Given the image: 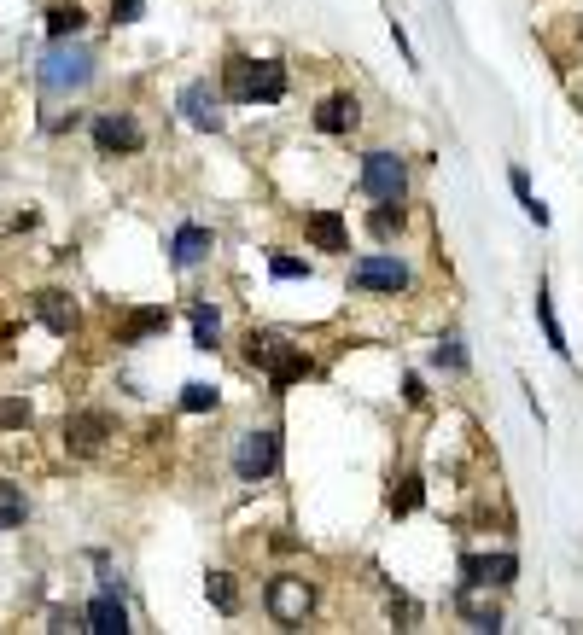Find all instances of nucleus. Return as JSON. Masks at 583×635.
I'll use <instances>...</instances> for the list:
<instances>
[{"mask_svg":"<svg viewBox=\"0 0 583 635\" xmlns=\"http://www.w3.org/2000/svg\"><path fill=\"white\" fill-rule=\"evenodd\" d=\"M0 525H24V502L12 484H0Z\"/></svg>","mask_w":583,"mask_h":635,"instance_id":"cd10ccee","label":"nucleus"},{"mask_svg":"<svg viewBox=\"0 0 583 635\" xmlns=\"http://www.w3.org/2000/svg\"><path fill=\"white\" fill-rule=\"evenodd\" d=\"M193 338H199V350H216V338H222V315L216 309H193Z\"/></svg>","mask_w":583,"mask_h":635,"instance_id":"b1692460","label":"nucleus"},{"mask_svg":"<svg viewBox=\"0 0 583 635\" xmlns=\"http://www.w3.org/2000/svg\"><path fill=\"white\" fill-rule=\"evenodd\" d=\"M245 356L269 373V385H275V391H286V385L309 379V356H304V350H292V344H286V338H275V333H251Z\"/></svg>","mask_w":583,"mask_h":635,"instance_id":"f03ea898","label":"nucleus"},{"mask_svg":"<svg viewBox=\"0 0 583 635\" xmlns=\"http://www.w3.org/2000/svg\"><path fill=\"white\" fill-rule=\"evenodd\" d=\"M356 117H362V111H356L350 94H327L321 111H315V129H321V134H350V129H356Z\"/></svg>","mask_w":583,"mask_h":635,"instance_id":"dca6fc26","label":"nucleus"},{"mask_svg":"<svg viewBox=\"0 0 583 635\" xmlns=\"http://www.w3.org/2000/svg\"><path fill=\"white\" fill-rule=\"evenodd\" d=\"M269 268H275V280H304L309 274V263H298V257H275Z\"/></svg>","mask_w":583,"mask_h":635,"instance_id":"c756f323","label":"nucleus"},{"mask_svg":"<svg viewBox=\"0 0 583 635\" xmlns=\"http://www.w3.org/2000/svg\"><path fill=\"white\" fill-rule=\"evenodd\" d=\"M181 408H187V414H205V408H216V391H210V385H187V391H181Z\"/></svg>","mask_w":583,"mask_h":635,"instance_id":"bb28decb","label":"nucleus"},{"mask_svg":"<svg viewBox=\"0 0 583 635\" xmlns=\"http://www.w3.org/2000/svg\"><path fill=\"white\" fill-rule=\"evenodd\" d=\"M286 100V70L275 59H251V82H245V105H275Z\"/></svg>","mask_w":583,"mask_h":635,"instance_id":"f8f14e48","label":"nucleus"},{"mask_svg":"<svg viewBox=\"0 0 583 635\" xmlns=\"http://www.w3.org/2000/svg\"><path fill=\"white\" fill-rule=\"evenodd\" d=\"M210 606H216V612H240V589H234V577H228V571H210Z\"/></svg>","mask_w":583,"mask_h":635,"instance_id":"4be33fe9","label":"nucleus"},{"mask_svg":"<svg viewBox=\"0 0 583 635\" xmlns=\"http://www.w3.org/2000/svg\"><path fill=\"white\" fill-rule=\"evenodd\" d=\"M35 315H41V327L47 333H59V338H70L76 333V303H70V292H59V286H47V292H35Z\"/></svg>","mask_w":583,"mask_h":635,"instance_id":"9d476101","label":"nucleus"},{"mask_svg":"<svg viewBox=\"0 0 583 635\" xmlns=\"http://www.w3.org/2000/svg\"><path fill=\"white\" fill-rule=\"evenodd\" d=\"M35 76H41V94H47V100L76 94V88H88V82H94V53H88V47H76V41L65 35V41H53V53L41 59Z\"/></svg>","mask_w":583,"mask_h":635,"instance_id":"f257e3e1","label":"nucleus"},{"mask_svg":"<svg viewBox=\"0 0 583 635\" xmlns=\"http://www.w3.org/2000/svg\"><path fill=\"white\" fill-rule=\"evenodd\" d=\"M455 606H461V618L473 630H502V612H496V601H484V583H461Z\"/></svg>","mask_w":583,"mask_h":635,"instance_id":"ddd939ff","label":"nucleus"},{"mask_svg":"<svg viewBox=\"0 0 583 635\" xmlns=\"http://www.w3.org/2000/svg\"><path fill=\"white\" fill-rule=\"evenodd\" d=\"M88 630H94V635H123V630H129L123 601H117V595H100V601L88 606Z\"/></svg>","mask_w":583,"mask_h":635,"instance_id":"f3484780","label":"nucleus"},{"mask_svg":"<svg viewBox=\"0 0 583 635\" xmlns=\"http://www.w3.org/2000/svg\"><path fill=\"white\" fill-rule=\"evenodd\" d=\"M368 228H374V239L403 234V199H379V210L368 216Z\"/></svg>","mask_w":583,"mask_h":635,"instance_id":"412c9836","label":"nucleus"},{"mask_svg":"<svg viewBox=\"0 0 583 635\" xmlns=\"http://www.w3.org/2000/svg\"><path fill=\"white\" fill-rule=\"evenodd\" d=\"M461 577H467V583H484V589H490V583L502 589V583L519 577V560L514 554H467V560H461Z\"/></svg>","mask_w":583,"mask_h":635,"instance_id":"9b49d317","label":"nucleus"},{"mask_svg":"<svg viewBox=\"0 0 583 635\" xmlns=\"http://www.w3.org/2000/svg\"><path fill=\"white\" fill-rule=\"evenodd\" d=\"M35 420V408L24 397H0V432H24Z\"/></svg>","mask_w":583,"mask_h":635,"instance_id":"393cba45","label":"nucleus"},{"mask_svg":"<svg viewBox=\"0 0 583 635\" xmlns=\"http://www.w3.org/2000/svg\"><path fill=\"white\" fill-rule=\"evenodd\" d=\"M164 327H170V315H164V309H135V315L117 327V344H140V338L164 333Z\"/></svg>","mask_w":583,"mask_h":635,"instance_id":"a211bd4d","label":"nucleus"},{"mask_svg":"<svg viewBox=\"0 0 583 635\" xmlns=\"http://www.w3.org/2000/svg\"><path fill=\"white\" fill-rule=\"evenodd\" d=\"M140 6H146V0H111V18H117V24H135Z\"/></svg>","mask_w":583,"mask_h":635,"instance_id":"7c9ffc66","label":"nucleus"},{"mask_svg":"<svg viewBox=\"0 0 583 635\" xmlns=\"http://www.w3.org/2000/svg\"><path fill=\"white\" fill-rule=\"evenodd\" d=\"M140 140H146V134H140V123L129 111H105L100 123H94V146H100L105 158H111V152H140Z\"/></svg>","mask_w":583,"mask_h":635,"instance_id":"6e6552de","label":"nucleus"},{"mask_svg":"<svg viewBox=\"0 0 583 635\" xmlns=\"http://www.w3.org/2000/svg\"><path fill=\"white\" fill-rule=\"evenodd\" d=\"M105 437H111V414H100V408H88V414H70L65 420V449L70 455H100Z\"/></svg>","mask_w":583,"mask_h":635,"instance_id":"423d86ee","label":"nucleus"},{"mask_svg":"<svg viewBox=\"0 0 583 635\" xmlns=\"http://www.w3.org/2000/svg\"><path fill=\"white\" fill-rule=\"evenodd\" d=\"M170 257H175V268H193V263H205V257H210V228H199V222L175 228V239H170Z\"/></svg>","mask_w":583,"mask_h":635,"instance_id":"2eb2a0df","label":"nucleus"},{"mask_svg":"<svg viewBox=\"0 0 583 635\" xmlns=\"http://www.w3.org/2000/svg\"><path fill=\"white\" fill-rule=\"evenodd\" d=\"M432 362H438V368H467V350H461V338H444Z\"/></svg>","mask_w":583,"mask_h":635,"instance_id":"c85d7f7f","label":"nucleus"},{"mask_svg":"<svg viewBox=\"0 0 583 635\" xmlns=\"http://www.w3.org/2000/svg\"><path fill=\"white\" fill-rule=\"evenodd\" d=\"M420 502H426V484L420 478H397L391 484V513H414Z\"/></svg>","mask_w":583,"mask_h":635,"instance_id":"5701e85b","label":"nucleus"},{"mask_svg":"<svg viewBox=\"0 0 583 635\" xmlns=\"http://www.w3.org/2000/svg\"><path fill=\"white\" fill-rule=\"evenodd\" d=\"M82 24H88V18H82V6H76V0H59V6L47 12V35H53V41H65V35H82Z\"/></svg>","mask_w":583,"mask_h":635,"instance_id":"6ab92c4d","label":"nucleus"},{"mask_svg":"<svg viewBox=\"0 0 583 635\" xmlns=\"http://www.w3.org/2000/svg\"><path fill=\"white\" fill-rule=\"evenodd\" d=\"M514 193H519V204H525V216H531V222H537V228H549V210H543V204H537V193H531V181H525V175H519V169H514Z\"/></svg>","mask_w":583,"mask_h":635,"instance_id":"a878e982","label":"nucleus"},{"mask_svg":"<svg viewBox=\"0 0 583 635\" xmlns=\"http://www.w3.org/2000/svg\"><path fill=\"white\" fill-rule=\"evenodd\" d=\"M403 187H409L403 158H391V152H368V158H362V193H374V199H403Z\"/></svg>","mask_w":583,"mask_h":635,"instance_id":"39448f33","label":"nucleus"},{"mask_svg":"<svg viewBox=\"0 0 583 635\" xmlns=\"http://www.w3.org/2000/svg\"><path fill=\"white\" fill-rule=\"evenodd\" d=\"M304 234L315 239V251H344V245H350V234H344V216H339V210H309Z\"/></svg>","mask_w":583,"mask_h":635,"instance_id":"4468645a","label":"nucleus"},{"mask_svg":"<svg viewBox=\"0 0 583 635\" xmlns=\"http://www.w3.org/2000/svg\"><path fill=\"white\" fill-rule=\"evenodd\" d=\"M537 321H543V338H549L554 356H572V344L560 333V321H554V303H549V286H537Z\"/></svg>","mask_w":583,"mask_h":635,"instance_id":"aec40b11","label":"nucleus"},{"mask_svg":"<svg viewBox=\"0 0 583 635\" xmlns=\"http://www.w3.org/2000/svg\"><path fill=\"white\" fill-rule=\"evenodd\" d=\"M350 280L362 292H409V268L397 263V257H362V263L350 268Z\"/></svg>","mask_w":583,"mask_h":635,"instance_id":"0eeeda50","label":"nucleus"},{"mask_svg":"<svg viewBox=\"0 0 583 635\" xmlns=\"http://www.w3.org/2000/svg\"><path fill=\"white\" fill-rule=\"evenodd\" d=\"M263 601H269V618H275V624L298 630V624H304V612L315 606V595H309V583H304V577H275Z\"/></svg>","mask_w":583,"mask_h":635,"instance_id":"20e7f679","label":"nucleus"},{"mask_svg":"<svg viewBox=\"0 0 583 635\" xmlns=\"http://www.w3.org/2000/svg\"><path fill=\"white\" fill-rule=\"evenodd\" d=\"M181 117L193 123V129H222V94L210 88V82H187L181 88Z\"/></svg>","mask_w":583,"mask_h":635,"instance_id":"1a4fd4ad","label":"nucleus"},{"mask_svg":"<svg viewBox=\"0 0 583 635\" xmlns=\"http://www.w3.org/2000/svg\"><path fill=\"white\" fill-rule=\"evenodd\" d=\"M275 467H280V432H245L240 449H234V472L245 484H263Z\"/></svg>","mask_w":583,"mask_h":635,"instance_id":"7ed1b4c3","label":"nucleus"}]
</instances>
